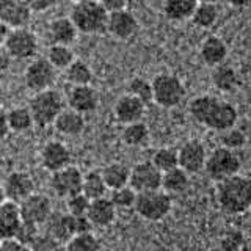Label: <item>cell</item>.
Segmentation results:
<instances>
[{"instance_id": "681fc988", "label": "cell", "mask_w": 251, "mask_h": 251, "mask_svg": "<svg viewBox=\"0 0 251 251\" xmlns=\"http://www.w3.org/2000/svg\"><path fill=\"white\" fill-rule=\"evenodd\" d=\"M11 57L10 53L6 52V49L3 46H0V74L5 73V71H8V68H10L11 65Z\"/></svg>"}, {"instance_id": "8fae6325", "label": "cell", "mask_w": 251, "mask_h": 251, "mask_svg": "<svg viewBox=\"0 0 251 251\" xmlns=\"http://www.w3.org/2000/svg\"><path fill=\"white\" fill-rule=\"evenodd\" d=\"M21 217L24 222L33 223V225H43L49 222L52 215V202L43 193H31L25 200L19 202Z\"/></svg>"}, {"instance_id": "7c38bea8", "label": "cell", "mask_w": 251, "mask_h": 251, "mask_svg": "<svg viewBox=\"0 0 251 251\" xmlns=\"http://www.w3.org/2000/svg\"><path fill=\"white\" fill-rule=\"evenodd\" d=\"M129 185L137 193L162 188V171L151 160L140 162L130 168Z\"/></svg>"}, {"instance_id": "83f0119b", "label": "cell", "mask_w": 251, "mask_h": 251, "mask_svg": "<svg viewBox=\"0 0 251 251\" xmlns=\"http://www.w3.org/2000/svg\"><path fill=\"white\" fill-rule=\"evenodd\" d=\"M196 5H198V0H163L162 8L163 14L170 21L180 22L192 18Z\"/></svg>"}, {"instance_id": "ba28073f", "label": "cell", "mask_w": 251, "mask_h": 251, "mask_svg": "<svg viewBox=\"0 0 251 251\" xmlns=\"http://www.w3.org/2000/svg\"><path fill=\"white\" fill-rule=\"evenodd\" d=\"M58 69L47 58H36L27 66L24 73V83L33 93L49 90L57 82Z\"/></svg>"}, {"instance_id": "4316f807", "label": "cell", "mask_w": 251, "mask_h": 251, "mask_svg": "<svg viewBox=\"0 0 251 251\" xmlns=\"http://www.w3.org/2000/svg\"><path fill=\"white\" fill-rule=\"evenodd\" d=\"M188 184H190L188 173L180 167H175L162 173V188L170 195H179L185 192Z\"/></svg>"}, {"instance_id": "9f6ffc18", "label": "cell", "mask_w": 251, "mask_h": 251, "mask_svg": "<svg viewBox=\"0 0 251 251\" xmlns=\"http://www.w3.org/2000/svg\"><path fill=\"white\" fill-rule=\"evenodd\" d=\"M198 2H214V3H215L217 0H198Z\"/></svg>"}, {"instance_id": "ab89813d", "label": "cell", "mask_w": 251, "mask_h": 251, "mask_svg": "<svg viewBox=\"0 0 251 251\" xmlns=\"http://www.w3.org/2000/svg\"><path fill=\"white\" fill-rule=\"evenodd\" d=\"M90 198L83 192H78L75 195H71L66 198V209L71 215H86V210L90 206Z\"/></svg>"}, {"instance_id": "836d02e7", "label": "cell", "mask_w": 251, "mask_h": 251, "mask_svg": "<svg viewBox=\"0 0 251 251\" xmlns=\"http://www.w3.org/2000/svg\"><path fill=\"white\" fill-rule=\"evenodd\" d=\"M8 127L13 132H27L33 126V116L30 113L28 107H13L10 112L6 113Z\"/></svg>"}, {"instance_id": "e0dca14e", "label": "cell", "mask_w": 251, "mask_h": 251, "mask_svg": "<svg viewBox=\"0 0 251 251\" xmlns=\"http://www.w3.org/2000/svg\"><path fill=\"white\" fill-rule=\"evenodd\" d=\"M3 190L6 195V200L21 202L35 192V182L31 176L25 171H13L8 175L3 182Z\"/></svg>"}, {"instance_id": "8992f818", "label": "cell", "mask_w": 251, "mask_h": 251, "mask_svg": "<svg viewBox=\"0 0 251 251\" xmlns=\"http://www.w3.org/2000/svg\"><path fill=\"white\" fill-rule=\"evenodd\" d=\"M152 102L163 108L177 107L185 98V86L175 74H159L152 78Z\"/></svg>"}, {"instance_id": "30bf717a", "label": "cell", "mask_w": 251, "mask_h": 251, "mask_svg": "<svg viewBox=\"0 0 251 251\" xmlns=\"http://www.w3.org/2000/svg\"><path fill=\"white\" fill-rule=\"evenodd\" d=\"M83 173L74 165H66L65 168H60L52 173L50 176V188L53 193L60 198H68L71 195L82 192Z\"/></svg>"}, {"instance_id": "277c9868", "label": "cell", "mask_w": 251, "mask_h": 251, "mask_svg": "<svg viewBox=\"0 0 251 251\" xmlns=\"http://www.w3.org/2000/svg\"><path fill=\"white\" fill-rule=\"evenodd\" d=\"M171 207V195L165 192L163 188L138 192L135 204H133L137 214L148 222H160L170 214Z\"/></svg>"}, {"instance_id": "4dcf8cb0", "label": "cell", "mask_w": 251, "mask_h": 251, "mask_svg": "<svg viewBox=\"0 0 251 251\" xmlns=\"http://www.w3.org/2000/svg\"><path fill=\"white\" fill-rule=\"evenodd\" d=\"M82 192L88 196L90 200L107 196L108 188H107L104 177H102L100 170H90L88 173H85L83 182H82Z\"/></svg>"}, {"instance_id": "6f0895ef", "label": "cell", "mask_w": 251, "mask_h": 251, "mask_svg": "<svg viewBox=\"0 0 251 251\" xmlns=\"http://www.w3.org/2000/svg\"><path fill=\"white\" fill-rule=\"evenodd\" d=\"M248 212H251V209H250V210H248ZM250 222H251V214H250Z\"/></svg>"}, {"instance_id": "7402d4cb", "label": "cell", "mask_w": 251, "mask_h": 251, "mask_svg": "<svg viewBox=\"0 0 251 251\" xmlns=\"http://www.w3.org/2000/svg\"><path fill=\"white\" fill-rule=\"evenodd\" d=\"M21 223L22 217L18 202L6 200L0 204V239L14 237Z\"/></svg>"}, {"instance_id": "b9f144b4", "label": "cell", "mask_w": 251, "mask_h": 251, "mask_svg": "<svg viewBox=\"0 0 251 251\" xmlns=\"http://www.w3.org/2000/svg\"><path fill=\"white\" fill-rule=\"evenodd\" d=\"M38 234H39V231H38V225L28 223V222H24V220H22V223H21V226L18 227V231H16L14 237L18 239L27 250H30V245L35 242V239L38 237Z\"/></svg>"}, {"instance_id": "603a6c76", "label": "cell", "mask_w": 251, "mask_h": 251, "mask_svg": "<svg viewBox=\"0 0 251 251\" xmlns=\"http://www.w3.org/2000/svg\"><path fill=\"white\" fill-rule=\"evenodd\" d=\"M77 28L71 18H57L49 24L47 35L52 44H73L77 39Z\"/></svg>"}, {"instance_id": "f5cc1de1", "label": "cell", "mask_w": 251, "mask_h": 251, "mask_svg": "<svg viewBox=\"0 0 251 251\" xmlns=\"http://www.w3.org/2000/svg\"><path fill=\"white\" fill-rule=\"evenodd\" d=\"M229 2V5L235 6V8H243V6H247L251 0H227Z\"/></svg>"}, {"instance_id": "74e56055", "label": "cell", "mask_w": 251, "mask_h": 251, "mask_svg": "<svg viewBox=\"0 0 251 251\" xmlns=\"http://www.w3.org/2000/svg\"><path fill=\"white\" fill-rule=\"evenodd\" d=\"M112 195H110V201L115 204L116 209H130L135 204L137 192L133 190L130 185H124L120 188H113Z\"/></svg>"}, {"instance_id": "bcb514c9", "label": "cell", "mask_w": 251, "mask_h": 251, "mask_svg": "<svg viewBox=\"0 0 251 251\" xmlns=\"http://www.w3.org/2000/svg\"><path fill=\"white\" fill-rule=\"evenodd\" d=\"M18 250H27V248L16 237L0 239V251H18Z\"/></svg>"}, {"instance_id": "6da1fadb", "label": "cell", "mask_w": 251, "mask_h": 251, "mask_svg": "<svg viewBox=\"0 0 251 251\" xmlns=\"http://www.w3.org/2000/svg\"><path fill=\"white\" fill-rule=\"evenodd\" d=\"M188 110L195 121L212 130L222 132L237 123L235 107L217 96H212V94H202V96L192 99Z\"/></svg>"}, {"instance_id": "3957f363", "label": "cell", "mask_w": 251, "mask_h": 251, "mask_svg": "<svg viewBox=\"0 0 251 251\" xmlns=\"http://www.w3.org/2000/svg\"><path fill=\"white\" fill-rule=\"evenodd\" d=\"M69 18L78 33L100 35L107 31L108 13L99 0H78L71 10Z\"/></svg>"}, {"instance_id": "ac0fdd59", "label": "cell", "mask_w": 251, "mask_h": 251, "mask_svg": "<svg viewBox=\"0 0 251 251\" xmlns=\"http://www.w3.org/2000/svg\"><path fill=\"white\" fill-rule=\"evenodd\" d=\"M41 165L47 170V171H57L60 168H65L66 165L71 163V155L69 148L63 143V141L58 140H52L47 141V143L43 146L41 149Z\"/></svg>"}, {"instance_id": "11a10c76", "label": "cell", "mask_w": 251, "mask_h": 251, "mask_svg": "<svg viewBox=\"0 0 251 251\" xmlns=\"http://www.w3.org/2000/svg\"><path fill=\"white\" fill-rule=\"evenodd\" d=\"M2 102H3V93L0 90V108H2Z\"/></svg>"}, {"instance_id": "db71d44e", "label": "cell", "mask_w": 251, "mask_h": 251, "mask_svg": "<svg viewBox=\"0 0 251 251\" xmlns=\"http://www.w3.org/2000/svg\"><path fill=\"white\" fill-rule=\"evenodd\" d=\"M6 201V195H5V190H3V185L0 184V204Z\"/></svg>"}, {"instance_id": "f907efd6", "label": "cell", "mask_w": 251, "mask_h": 251, "mask_svg": "<svg viewBox=\"0 0 251 251\" xmlns=\"http://www.w3.org/2000/svg\"><path fill=\"white\" fill-rule=\"evenodd\" d=\"M8 133H10V127H8V120L6 113L0 108V141H2Z\"/></svg>"}, {"instance_id": "f1b7e54d", "label": "cell", "mask_w": 251, "mask_h": 251, "mask_svg": "<svg viewBox=\"0 0 251 251\" xmlns=\"http://www.w3.org/2000/svg\"><path fill=\"white\" fill-rule=\"evenodd\" d=\"M100 173H102V177H104L108 190L129 185L130 168L127 167V165L121 163V162L108 163L107 167H104L100 170Z\"/></svg>"}, {"instance_id": "5b68a950", "label": "cell", "mask_w": 251, "mask_h": 251, "mask_svg": "<svg viewBox=\"0 0 251 251\" xmlns=\"http://www.w3.org/2000/svg\"><path fill=\"white\" fill-rule=\"evenodd\" d=\"M28 108L33 116V124L38 127H47L53 124L55 118L65 108V102L58 91L49 88L35 93V96L30 99Z\"/></svg>"}, {"instance_id": "52a82bcc", "label": "cell", "mask_w": 251, "mask_h": 251, "mask_svg": "<svg viewBox=\"0 0 251 251\" xmlns=\"http://www.w3.org/2000/svg\"><path fill=\"white\" fill-rule=\"evenodd\" d=\"M240 170V159L235 154V151L229 148L220 146L214 149L206 157V163H204V171L207 173V176L218 182L232 175H237Z\"/></svg>"}, {"instance_id": "f546056e", "label": "cell", "mask_w": 251, "mask_h": 251, "mask_svg": "<svg viewBox=\"0 0 251 251\" xmlns=\"http://www.w3.org/2000/svg\"><path fill=\"white\" fill-rule=\"evenodd\" d=\"M121 140L124 145L130 148H140L148 143L149 140V129L143 121H135L124 124V129L121 133Z\"/></svg>"}, {"instance_id": "f6af8a7d", "label": "cell", "mask_w": 251, "mask_h": 251, "mask_svg": "<svg viewBox=\"0 0 251 251\" xmlns=\"http://www.w3.org/2000/svg\"><path fill=\"white\" fill-rule=\"evenodd\" d=\"M57 0H25L31 13H43L50 10Z\"/></svg>"}, {"instance_id": "5bb4252c", "label": "cell", "mask_w": 251, "mask_h": 251, "mask_svg": "<svg viewBox=\"0 0 251 251\" xmlns=\"http://www.w3.org/2000/svg\"><path fill=\"white\" fill-rule=\"evenodd\" d=\"M99 91L88 85H73L68 93V105L78 113H91L99 107Z\"/></svg>"}, {"instance_id": "2e32d148", "label": "cell", "mask_w": 251, "mask_h": 251, "mask_svg": "<svg viewBox=\"0 0 251 251\" xmlns=\"http://www.w3.org/2000/svg\"><path fill=\"white\" fill-rule=\"evenodd\" d=\"M31 14L25 0H0V21L10 28L27 27Z\"/></svg>"}, {"instance_id": "ffe728a7", "label": "cell", "mask_w": 251, "mask_h": 251, "mask_svg": "<svg viewBox=\"0 0 251 251\" xmlns=\"http://www.w3.org/2000/svg\"><path fill=\"white\" fill-rule=\"evenodd\" d=\"M116 207L115 204L110 201L107 196H100V198H94L90 201L88 210H86V217L90 218L94 227H108L112 226L116 218Z\"/></svg>"}, {"instance_id": "7dc6e473", "label": "cell", "mask_w": 251, "mask_h": 251, "mask_svg": "<svg viewBox=\"0 0 251 251\" xmlns=\"http://www.w3.org/2000/svg\"><path fill=\"white\" fill-rule=\"evenodd\" d=\"M100 5L104 6V10L107 13H113V11H120L127 8V0H99Z\"/></svg>"}, {"instance_id": "f35d334b", "label": "cell", "mask_w": 251, "mask_h": 251, "mask_svg": "<svg viewBox=\"0 0 251 251\" xmlns=\"http://www.w3.org/2000/svg\"><path fill=\"white\" fill-rule=\"evenodd\" d=\"M127 93H130L132 96L138 98L141 102H145V104L152 102V85H151V82L146 80L143 77L132 78L127 85Z\"/></svg>"}, {"instance_id": "d590c367", "label": "cell", "mask_w": 251, "mask_h": 251, "mask_svg": "<svg viewBox=\"0 0 251 251\" xmlns=\"http://www.w3.org/2000/svg\"><path fill=\"white\" fill-rule=\"evenodd\" d=\"M100 247H102L100 242L96 235L93 234V231L75 234L65 245V248L71 251H96V250H100Z\"/></svg>"}, {"instance_id": "9a60e30c", "label": "cell", "mask_w": 251, "mask_h": 251, "mask_svg": "<svg viewBox=\"0 0 251 251\" xmlns=\"http://www.w3.org/2000/svg\"><path fill=\"white\" fill-rule=\"evenodd\" d=\"M137 30H138V21L127 8H124V10H120V11L108 13L107 31L113 38L126 41V39H130L135 35Z\"/></svg>"}, {"instance_id": "60d3db41", "label": "cell", "mask_w": 251, "mask_h": 251, "mask_svg": "<svg viewBox=\"0 0 251 251\" xmlns=\"http://www.w3.org/2000/svg\"><path fill=\"white\" fill-rule=\"evenodd\" d=\"M222 132H223V135H222V146L229 148V149H232V151L245 146L247 135L240 129H235L234 126H232V127L226 129V130H222Z\"/></svg>"}, {"instance_id": "d6a6232c", "label": "cell", "mask_w": 251, "mask_h": 251, "mask_svg": "<svg viewBox=\"0 0 251 251\" xmlns=\"http://www.w3.org/2000/svg\"><path fill=\"white\" fill-rule=\"evenodd\" d=\"M65 77L71 85H88L93 82V69L83 60H74L65 69Z\"/></svg>"}, {"instance_id": "ee69618b", "label": "cell", "mask_w": 251, "mask_h": 251, "mask_svg": "<svg viewBox=\"0 0 251 251\" xmlns=\"http://www.w3.org/2000/svg\"><path fill=\"white\" fill-rule=\"evenodd\" d=\"M61 247V243L53 239L52 235L47 232L46 235L38 234V237L35 239V242L30 245V250H36V251H50V250H58Z\"/></svg>"}, {"instance_id": "c3c4849f", "label": "cell", "mask_w": 251, "mask_h": 251, "mask_svg": "<svg viewBox=\"0 0 251 251\" xmlns=\"http://www.w3.org/2000/svg\"><path fill=\"white\" fill-rule=\"evenodd\" d=\"M75 218V234L78 232H90L94 229L93 223L90 222V218L86 215H77Z\"/></svg>"}, {"instance_id": "e575fe53", "label": "cell", "mask_w": 251, "mask_h": 251, "mask_svg": "<svg viewBox=\"0 0 251 251\" xmlns=\"http://www.w3.org/2000/svg\"><path fill=\"white\" fill-rule=\"evenodd\" d=\"M46 58L58 71H65L75 60V55L68 44H50Z\"/></svg>"}, {"instance_id": "4fadbf2b", "label": "cell", "mask_w": 251, "mask_h": 251, "mask_svg": "<svg viewBox=\"0 0 251 251\" xmlns=\"http://www.w3.org/2000/svg\"><path fill=\"white\" fill-rule=\"evenodd\" d=\"M177 157L179 167L184 168L188 175H193V173H200L201 170H204L207 151L201 141L188 140L177 149Z\"/></svg>"}, {"instance_id": "cb8c5ba5", "label": "cell", "mask_w": 251, "mask_h": 251, "mask_svg": "<svg viewBox=\"0 0 251 251\" xmlns=\"http://www.w3.org/2000/svg\"><path fill=\"white\" fill-rule=\"evenodd\" d=\"M201 58L207 66H217L223 63L227 57V46L222 38L218 36H209L204 39L201 44Z\"/></svg>"}, {"instance_id": "7a4b0ae2", "label": "cell", "mask_w": 251, "mask_h": 251, "mask_svg": "<svg viewBox=\"0 0 251 251\" xmlns=\"http://www.w3.org/2000/svg\"><path fill=\"white\" fill-rule=\"evenodd\" d=\"M217 202L227 215H240L251 209V177L232 175L217 185Z\"/></svg>"}, {"instance_id": "8d00e7d4", "label": "cell", "mask_w": 251, "mask_h": 251, "mask_svg": "<svg viewBox=\"0 0 251 251\" xmlns=\"http://www.w3.org/2000/svg\"><path fill=\"white\" fill-rule=\"evenodd\" d=\"M151 162L159 168L162 173L163 171H168L175 167H179V157H177V149L175 148H170V146H165L157 149L154 152Z\"/></svg>"}, {"instance_id": "7bdbcfd3", "label": "cell", "mask_w": 251, "mask_h": 251, "mask_svg": "<svg viewBox=\"0 0 251 251\" xmlns=\"http://www.w3.org/2000/svg\"><path fill=\"white\" fill-rule=\"evenodd\" d=\"M245 247V239L240 231H227L222 239V248L227 251H235Z\"/></svg>"}, {"instance_id": "9c48e42d", "label": "cell", "mask_w": 251, "mask_h": 251, "mask_svg": "<svg viewBox=\"0 0 251 251\" xmlns=\"http://www.w3.org/2000/svg\"><path fill=\"white\" fill-rule=\"evenodd\" d=\"M3 47L14 60H28L38 52V38L27 27L11 28L8 33Z\"/></svg>"}, {"instance_id": "680465c9", "label": "cell", "mask_w": 251, "mask_h": 251, "mask_svg": "<svg viewBox=\"0 0 251 251\" xmlns=\"http://www.w3.org/2000/svg\"><path fill=\"white\" fill-rule=\"evenodd\" d=\"M74 2H78V0H74Z\"/></svg>"}, {"instance_id": "816d5d0a", "label": "cell", "mask_w": 251, "mask_h": 251, "mask_svg": "<svg viewBox=\"0 0 251 251\" xmlns=\"http://www.w3.org/2000/svg\"><path fill=\"white\" fill-rule=\"evenodd\" d=\"M10 30H11V28L8 27L3 21H0V46H3V43H5V39H6L8 33H10Z\"/></svg>"}, {"instance_id": "d6986e66", "label": "cell", "mask_w": 251, "mask_h": 251, "mask_svg": "<svg viewBox=\"0 0 251 251\" xmlns=\"http://www.w3.org/2000/svg\"><path fill=\"white\" fill-rule=\"evenodd\" d=\"M145 108H146L145 102H141L138 98L132 96L130 93H127L116 100L113 113H115V118L118 123L129 124V123L140 121L145 115Z\"/></svg>"}, {"instance_id": "44dd1931", "label": "cell", "mask_w": 251, "mask_h": 251, "mask_svg": "<svg viewBox=\"0 0 251 251\" xmlns=\"http://www.w3.org/2000/svg\"><path fill=\"white\" fill-rule=\"evenodd\" d=\"M53 127L58 133L65 137H77L85 129V118L83 113H78L73 108H63L55 118Z\"/></svg>"}, {"instance_id": "484cf974", "label": "cell", "mask_w": 251, "mask_h": 251, "mask_svg": "<svg viewBox=\"0 0 251 251\" xmlns=\"http://www.w3.org/2000/svg\"><path fill=\"white\" fill-rule=\"evenodd\" d=\"M210 80L217 90L223 93H232L240 85L237 71L229 65H225V63H220V65L214 66Z\"/></svg>"}, {"instance_id": "1f68e13d", "label": "cell", "mask_w": 251, "mask_h": 251, "mask_svg": "<svg viewBox=\"0 0 251 251\" xmlns=\"http://www.w3.org/2000/svg\"><path fill=\"white\" fill-rule=\"evenodd\" d=\"M190 19L196 27L210 28L218 19V8L214 2H198Z\"/></svg>"}, {"instance_id": "d4e9b609", "label": "cell", "mask_w": 251, "mask_h": 251, "mask_svg": "<svg viewBox=\"0 0 251 251\" xmlns=\"http://www.w3.org/2000/svg\"><path fill=\"white\" fill-rule=\"evenodd\" d=\"M49 225V234L53 239H57L63 247L75 235V218L69 212L55 215Z\"/></svg>"}]
</instances>
